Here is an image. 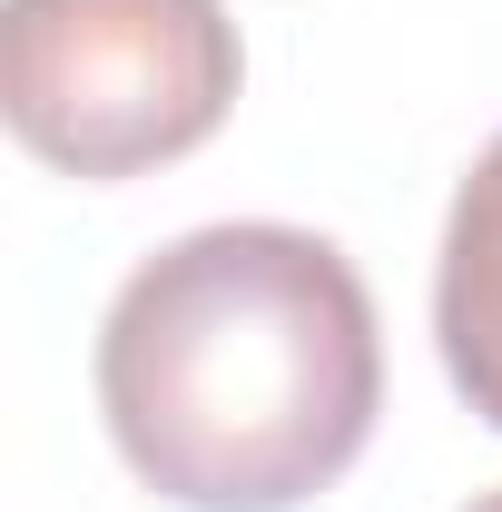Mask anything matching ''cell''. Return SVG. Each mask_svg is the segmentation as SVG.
I'll list each match as a JSON object with an SVG mask.
<instances>
[{
	"label": "cell",
	"instance_id": "1",
	"mask_svg": "<svg viewBox=\"0 0 502 512\" xmlns=\"http://www.w3.org/2000/svg\"><path fill=\"white\" fill-rule=\"evenodd\" d=\"M99 414L158 503L296 512L375 444V296L315 227H197L119 286Z\"/></svg>",
	"mask_w": 502,
	"mask_h": 512
},
{
	"label": "cell",
	"instance_id": "2",
	"mask_svg": "<svg viewBox=\"0 0 502 512\" xmlns=\"http://www.w3.org/2000/svg\"><path fill=\"white\" fill-rule=\"evenodd\" d=\"M227 0H0V109L69 178H138L237 109Z\"/></svg>",
	"mask_w": 502,
	"mask_h": 512
},
{
	"label": "cell",
	"instance_id": "3",
	"mask_svg": "<svg viewBox=\"0 0 502 512\" xmlns=\"http://www.w3.org/2000/svg\"><path fill=\"white\" fill-rule=\"evenodd\" d=\"M434 335H443V375L463 384V404L502 434V138L453 188L443 276H434Z\"/></svg>",
	"mask_w": 502,
	"mask_h": 512
},
{
	"label": "cell",
	"instance_id": "4",
	"mask_svg": "<svg viewBox=\"0 0 502 512\" xmlns=\"http://www.w3.org/2000/svg\"><path fill=\"white\" fill-rule=\"evenodd\" d=\"M463 512H502V483H493V493H473V503H463Z\"/></svg>",
	"mask_w": 502,
	"mask_h": 512
}]
</instances>
